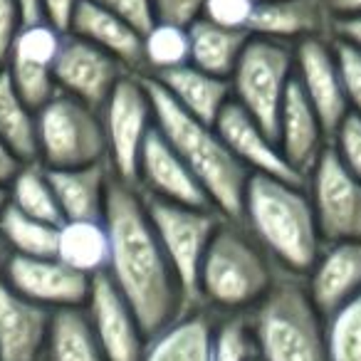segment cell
<instances>
[{
	"mask_svg": "<svg viewBox=\"0 0 361 361\" xmlns=\"http://www.w3.org/2000/svg\"><path fill=\"white\" fill-rule=\"evenodd\" d=\"M334 50H336V60H339L341 80H344L349 111L361 116V50L344 40H336V37H334Z\"/></svg>",
	"mask_w": 361,
	"mask_h": 361,
	"instance_id": "d590c367",
	"label": "cell"
},
{
	"mask_svg": "<svg viewBox=\"0 0 361 361\" xmlns=\"http://www.w3.org/2000/svg\"><path fill=\"white\" fill-rule=\"evenodd\" d=\"M87 312L106 361H141L149 336L136 312L131 310V305L116 290L106 272L92 277Z\"/></svg>",
	"mask_w": 361,
	"mask_h": 361,
	"instance_id": "9a60e30c",
	"label": "cell"
},
{
	"mask_svg": "<svg viewBox=\"0 0 361 361\" xmlns=\"http://www.w3.org/2000/svg\"><path fill=\"white\" fill-rule=\"evenodd\" d=\"M188 37H191V65L216 77L231 80L240 60V52L250 40V32L218 25L201 16L188 25Z\"/></svg>",
	"mask_w": 361,
	"mask_h": 361,
	"instance_id": "484cf974",
	"label": "cell"
},
{
	"mask_svg": "<svg viewBox=\"0 0 361 361\" xmlns=\"http://www.w3.org/2000/svg\"><path fill=\"white\" fill-rule=\"evenodd\" d=\"M257 3H260V0H257Z\"/></svg>",
	"mask_w": 361,
	"mask_h": 361,
	"instance_id": "f907efd6",
	"label": "cell"
},
{
	"mask_svg": "<svg viewBox=\"0 0 361 361\" xmlns=\"http://www.w3.org/2000/svg\"><path fill=\"white\" fill-rule=\"evenodd\" d=\"M0 139L25 164L37 161V114L20 99L6 67H0Z\"/></svg>",
	"mask_w": 361,
	"mask_h": 361,
	"instance_id": "83f0119b",
	"label": "cell"
},
{
	"mask_svg": "<svg viewBox=\"0 0 361 361\" xmlns=\"http://www.w3.org/2000/svg\"><path fill=\"white\" fill-rule=\"evenodd\" d=\"M99 111L104 121L111 173L114 178L136 186L141 146L154 126V106L144 85V75L129 72L121 77Z\"/></svg>",
	"mask_w": 361,
	"mask_h": 361,
	"instance_id": "9c48e42d",
	"label": "cell"
},
{
	"mask_svg": "<svg viewBox=\"0 0 361 361\" xmlns=\"http://www.w3.org/2000/svg\"><path fill=\"white\" fill-rule=\"evenodd\" d=\"M37 161L45 169H75L109 161L102 111L57 92L37 111Z\"/></svg>",
	"mask_w": 361,
	"mask_h": 361,
	"instance_id": "8992f818",
	"label": "cell"
},
{
	"mask_svg": "<svg viewBox=\"0 0 361 361\" xmlns=\"http://www.w3.org/2000/svg\"><path fill=\"white\" fill-rule=\"evenodd\" d=\"M42 361H106L87 305L52 310Z\"/></svg>",
	"mask_w": 361,
	"mask_h": 361,
	"instance_id": "d4e9b609",
	"label": "cell"
},
{
	"mask_svg": "<svg viewBox=\"0 0 361 361\" xmlns=\"http://www.w3.org/2000/svg\"><path fill=\"white\" fill-rule=\"evenodd\" d=\"M206 0H156V20L176 23V25H191L201 18Z\"/></svg>",
	"mask_w": 361,
	"mask_h": 361,
	"instance_id": "60d3db41",
	"label": "cell"
},
{
	"mask_svg": "<svg viewBox=\"0 0 361 361\" xmlns=\"http://www.w3.org/2000/svg\"><path fill=\"white\" fill-rule=\"evenodd\" d=\"M247 319L257 361H329L326 319L310 300L305 275L277 267L275 282Z\"/></svg>",
	"mask_w": 361,
	"mask_h": 361,
	"instance_id": "5b68a950",
	"label": "cell"
},
{
	"mask_svg": "<svg viewBox=\"0 0 361 361\" xmlns=\"http://www.w3.org/2000/svg\"><path fill=\"white\" fill-rule=\"evenodd\" d=\"M136 188L149 193V196L161 198V201L180 203V206L216 208L203 183L196 178V173L188 169V164L180 159L178 151L169 144V139L161 134L156 124L151 126L144 146H141Z\"/></svg>",
	"mask_w": 361,
	"mask_h": 361,
	"instance_id": "5bb4252c",
	"label": "cell"
},
{
	"mask_svg": "<svg viewBox=\"0 0 361 361\" xmlns=\"http://www.w3.org/2000/svg\"><path fill=\"white\" fill-rule=\"evenodd\" d=\"M57 233H60V226H52L47 221L27 216V213L18 211L13 203H8L6 213L0 216V235L6 238L13 255H27V257L55 255Z\"/></svg>",
	"mask_w": 361,
	"mask_h": 361,
	"instance_id": "f546056e",
	"label": "cell"
},
{
	"mask_svg": "<svg viewBox=\"0 0 361 361\" xmlns=\"http://www.w3.org/2000/svg\"><path fill=\"white\" fill-rule=\"evenodd\" d=\"M3 280L23 297L50 310L87 305L92 277L65 265L60 257H27L13 255L3 267Z\"/></svg>",
	"mask_w": 361,
	"mask_h": 361,
	"instance_id": "4fadbf2b",
	"label": "cell"
},
{
	"mask_svg": "<svg viewBox=\"0 0 361 361\" xmlns=\"http://www.w3.org/2000/svg\"><path fill=\"white\" fill-rule=\"evenodd\" d=\"M20 8H23V20H25V23L42 20L40 0H20Z\"/></svg>",
	"mask_w": 361,
	"mask_h": 361,
	"instance_id": "bcb514c9",
	"label": "cell"
},
{
	"mask_svg": "<svg viewBox=\"0 0 361 361\" xmlns=\"http://www.w3.org/2000/svg\"><path fill=\"white\" fill-rule=\"evenodd\" d=\"M255 6L257 0H206L201 16L218 23V25L247 30V23L255 13Z\"/></svg>",
	"mask_w": 361,
	"mask_h": 361,
	"instance_id": "74e56055",
	"label": "cell"
},
{
	"mask_svg": "<svg viewBox=\"0 0 361 361\" xmlns=\"http://www.w3.org/2000/svg\"><path fill=\"white\" fill-rule=\"evenodd\" d=\"M82 0H40V13L42 20H47L52 27L60 32H70L72 18Z\"/></svg>",
	"mask_w": 361,
	"mask_h": 361,
	"instance_id": "b9f144b4",
	"label": "cell"
},
{
	"mask_svg": "<svg viewBox=\"0 0 361 361\" xmlns=\"http://www.w3.org/2000/svg\"><path fill=\"white\" fill-rule=\"evenodd\" d=\"M331 16L341 18V16H359L361 13V0H326Z\"/></svg>",
	"mask_w": 361,
	"mask_h": 361,
	"instance_id": "f6af8a7d",
	"label": "cell"
},
{
	"mask_svg": "<svg viewBox=\"0 0 361 361\" xmlns=\"http://www.w3.org/2000/svg\"><path fill=\"white\" fill-rule=\"evenodd\" d=\"M65 265L94 277L109 267V235L104 221H65L57 233V250Z\"/></svg>",
	"mask_w": 361,
	"mask_h": 361,
	"instance_id": "4316f807",
	"label": "cell"
},
{
	"mask_svg": "<svg viewBox=\"0 0 361 361\" xmlns=\"http://www.w3.org/2000/svg\"><path fill=\"white\" fill-rule=\"evenodd\" d=\"M94 3L124 18L139 32H146L156 23V0H94Z\"/></svg>",
	"mask_w": 361,
	"mask_h": 361,
	"instance_id": "f35d334b",
	"label": "cell"
},
{
	"mask_svg": "<svg viewBox=\"0 0 361 361\" xmlns=\"http://www.w3.org/2000/svg\"><path fill=\"white\" fill-rule=\"evenodd\" d=\"M307 183L250 173L240 221L277 267L307 275L322 250V235Z\"/></svg>",
	"mask_w": 361,
	"mask_h": 361,
	"instance_id": "7a4b0ae2",
	"label": "cell"
},
{
	"mask_svg": "<svg viewBox=\"0 0 361 361\" xmlns=\"http://www.w3.org/2000/svg\"><path fill=\"white\" fill-rule=\"evenodd\" d=\"M52 75L60 92L77 97L94 109H102L116 82L129 75V70L116 57L87 42L85 37L65 32L57 60L52 65Z\"/></svg>",
	"mask_w": 361,
	"mask_h": 361,
	"instance_id": "7c38bea8",
	"label": "cell"
},
{
	"mask_svg": "<svg viewBox=\"0 0 361 361\" xmlns=\"http://www.w3.org/2000/svg\"><path fill=\"white\" fill-rule=\"evenodd\" d=\"M326 144L329 139H326L314 106L310 104L302 87L292 77L280 109V121H277V146H280L282 156L297 173L307 178Z\"/></svg>",
	"mask_w": 361,
	"mask_h": 361,
	"instance_id": "ffe728a7",
	"label": "cell"
},
{
	"mask_svg": "<svg viewBox=\"0 0 361 361\" xmlns=\"http://www.w3.org/2000/svg\"><path fill=\"white\" fill-rule=\"evenodd\" d=\"M8 191H11V203L18 211L27 213L32 218H40V221H47L52 226L65 223L55 188L50 183V176H47V169L40 161H30V164L23 166L16 178H13V183L8 186Z\"/></svg>",
	"mask_w": 361,
	"mask_h": 361,
	"instance_id": "f1b7e54d",
	"label": "cell"
},
{
	"mask_svg": "<svg viewBox=\"0 0 361 361\" xmlns=\"http://www.w3.org/2000/svg\"><path fill=\"white\" fill-rule=\"evenodd\" d=\"M8 257H11V247H8L6 238L0 235V275H3V267H6Z\"/></svg>",
	"mask_w": 361,
	"mask_h": 361,
	"instance_id": "7dc6e473",
	"label": "cell"
},
{
	"mask_svg": "<svg viewBox=\"0 0 361 361\" xmlns=\"http://www.w3.org/2000/svg\"><path fill=\"white\" fill-rule=\"evenodd\" d=\"M295 77V45L250 35L231 75L233 102L277 141V121Z\"/></svg>",
	"mask_w": 361,
	"mask_h": 361,
	"instance_id": "52a82bcc",
	"label": "cell"
},
{
	"mask_svg": "<svg viewBox=\"0 0 361 361\" xmlns=\"http://www.w3.org/2000/svg\"><path fill=\"white\" fill-rule=\"evenodd\" d=\"M216 129L228 144V149L238 156V161L250 173L275 176V178L292 180V183H307L305 176L297 173L285 161L277 141L238 102H228L226 109L218 116Z\"/></svg>",
	"mask_w": 361,
	"mask_h": 361,
	"instance_id": "2e32d148",
	"label": "cell"
},
{
	"mask_svg": "<svg viewBox=\"0 0 361 361\" xmlns=\"http://www.w3.org/2000/svg\"><path fill=\"white\" fill-rule=\"evenodd\" d=\"M329 361H361V292L326 317Z\"/></svg>",
	"mask_w": 361,
	"mask_h": 361,
	"instance_id": "1f68e13d",
	"label": "cell"
},
{
	"mask_svg": "<svg viewBox=\"0 0 361 361\" xmlns=\"http://www.w3.org/2000/svg\"><path fill=\"white\" fill-rule=\"evenodd\" d=\"M65 221H104L106 196L111 186L109 161L75 169H47Z\"/></svg>",
	"mask_w": 361,
	"mask_h": 361,
	"instance_id": "603a6c76",
	"label": "cell"
},
{
	"mask_svg": "<svg viewBox=\"0 0 361 361\" xmlns=\"http://www.w3.org/2000/svg\"><path fill=\"white\" fill-rule=\"evenodd\" d=\"M255 359V341H252L247 312L218 317L213 361H252Z\"/></svg>",
	"mask_w": 361,
	"mask_h": 361,
	"instance_id": "e575fe53",
	"label": "cell"
},
{
	"mask_svg": "<svg viewBox=\"0 0 361 361\" xmlns=\"http://www.w3.org/2000/svg\"><path fill=\"white\" fill-rule=\"evenodd\" d=\"M188 62H191L188 25L156 20L144 32V75H159Z\"/></svg>",
	"mask_w": 361,
	"mask_h": 361,
	"instance_id": "4dcf8cb0",
	"label": "cell"
},
{
	"mask_svg": "<svg viewBox=\"0 0 361 361\" xmlns=\"http://www.w3.org/2000/svg\"><path fill=\"white\" fill-rule=\"evenodd\" d=\"M275 275V260L252 238L245 223L223 216L201 262L198 300L218 317L250 312L267 295Z\"/></svg>",
	"mask_w": 361,
	"mask_h": 361,
	"instance_id": "277c9868",
	"label": "cell"
},
{
	"mask_svg": "<svg viewBox=\"0 0 361 361\" xmlns=\"http://www.w3.org/2000/svg\"><path fill=\"white\" fill-rule=\"evenodd\" d=\"M329 144L334 146V151L339 154L341 164H344L356 178H361V116L349 111Z\"/></svg>",
	"mask_w": 361,
	"mask_h": 361,
	"instance_id": "8d00e7d4",
	"label": "cell"
},
{
	"mask_svg": "<svg viewBox=\"0 0 361 361\" xmlns=\"http://www.w3.org/2000/svg\"><path fill=\"white\" fill-rule=\"evenodd\" d=\"M334 16L326 0H260L247 32L297 45L307 37H331Z\"/></svg>",
	"mask_w": 361,
	"mask_h": 361,
	"instance_id": "d6986e66",
	"label": "cell"
},
{
	"mask_svg": "<svg viewBox=\"0 0 361 361\" xmlns=\"http://www.w3.org/2000/svg\"><path fill=\"white\" fill-rule=\"evenodd\" d=\"M252 361H257V359H252Z\"/></svg>",
	"mask_w": 361,
	"mask_h": 361,
	"instance_id": "681fc988",
	"label": "cell"
},
{
	"mask_svg": "<svg viewBox=\"0 0 361 361\" xmlns=\"http://www.w3.org/2000/svg\"><path fill=\"white\" fill-rule=\"evenodd\" d=\"M295 80L310 99V104L314 106L326 139L331 141L344 116L349 114L334 37H307V40L297 42Z\"/></svg>",
	"mask_w": 361,
	"mask_h": 361,
	"instance_id": "8fae6325",
	"label": "cell"
},
{
	"mask_svg": "<svg viewBox=\"0 0 361 361\" xmlns=\"http://www.w3.org/2000/svg\"><path fill=\"white\" fill-rule=\"evenodd\" d=\"M8 203H11V191H8V186H0V216L6 213Z\"/></svg>",
	"mask_w": 361,
	"mask_h": 361,
	"instance_id": "c3c4849f",
	"label": "cell"
},
{
	"mask_svg": "<svg viewBox=\"0 0 361 361\" xmlns=\"http://www.w3.org/2000/svg\"><path fill=\"white\" fill-rule=\"evenodd\" d=\"M305 282L319 314H334L361 292V243H324Z\"/></svg>",
	"mask_w": 361,
	"mask_h": 361,
	"instance_id": "ac0fdd59",
	"label": "cell"
},
{
	"mask_svg": "<svg viewBox=\"0 0 361 361\" xmlns=\"http://www.w3.org/2000/svg\"><path fill=\"white\" fill-rule=\"evenodd\" d=\"M72 35L102 47L134 75H144V32L94 0H82L70 25Z\"/></svg>",
	"mask_w": 361,
	"mask_h": 361,
	"instance_id": "7402d4cb",
	"label": "cell"
},
{
	"mask_svg": "<svg viewBox=\"0 0 361 361\" xmlns=\"http://www.w3.org/2000/svg\"><path fill=\"white\" fill-rule=\"evenodd\" d=\"M25 166V161L0 139V186H11L13 178L18 176V171Z\"/></svg>",
	"mask_w": 361,
	"mask_h": 361,
	"instance_id": "ee69618b",
	"label": "cell"
},
{
	"mask_svg": "<svg viewBox=\"0 0 361 361\" xmlns=\"http://www.w3.org/2000/svg\"><path fill=\"white\" fill-rule=\"evenodd\" d=\"M6 72L11 77L13 87L20 94V99L30 106L32 111H40L52 97L57 94V82L52 75V67H40V65H27V62H16L8 60Z\"/></svg>",
	"mask_w": 361,
	"mask_h": 361,
	"instance_id": "836d02e7",
	"label": "cell"
},
{
	"mask_svg": "<svg viewBox=\"0 0 361 361\" xmlns=\"http://www.w3.org/2000/svg\"><path fill=\"white\" fill-rule=\"evenodd\" d=\"M62 37H65V32L52 27L47 20L23 23V27L18 30L16 40L11 45V52H8V60L52 67L57 60V52H60Z\"/></svg>",
	"mask_w": 361,
	"mask_h": 361,
	"instance_id": "d6a6232c",
	"label": "cell"
},
{
	"mask_svg": "<svg viewBox=\"0 0 361 361\" xmlns=\"http://www.w3.org/2000/svg\"><path fill=\"white\" fill-rule=\"evenodd\" d=\"M216 326V312L203 305L188 307L146 339L141 361H213Z\"/></svg>",
	"mask_w": 361,
	"mask_h": 361,
	"instance_id": "44dd1931",
	"label": "cell"
},
{
	"mask_svg": "<svg viewBox=\"0 0 361 361\" xmlns=\"http://www.w3.org/2000/svg\"><path fill=\"white\" fill-rule=\"evenodd\" d=\"M23 23L25 20H23L20 0H0V67L6 65L8 52Z\"/></svg>",
	"mask_w": 361,
	"mask_h": 361,
	"instance_id": "ab89813d",
	"label": "cell"
},
{
	"mask_svg": "<svg viewBox=\"0 0 361 361\" xmlns=\"http://www.w3.org/2000/svg\"><path fill=\"white\" fill-rule=\"evenodd\" d=\"M331 37L344 40L349 45L361 50V13L359 16H341L334 18V27H331Z\"/></svg>",
	"mask_w": 361,
	"mask_h": 361,
	"instance_id": "7bdbcfd3",
	"label": "cell"
},
{
	"mask_svg": "<svg viewBox=\"0 0 361 361\" xmlns=\"http://www.w3.org/2000/svg\"><path fill=\"white\" fill-rule=\"evenodd\" d=\"M144 206L149 213L154 231L166 250L171 267L178 277L188 307H198V272L206 255V247L216 233L223 213L216 208L180 206V203L161 201L156 196L141 191Z\"/></svg>",
	"mask_w": 361,
	"mask_h": 361,
	"instance_id": "ba28073f",
	"label": "cell"
},
{
	"mask_svg": "<svg viewBox=\"0 0 361 361\" xmlns=\"http://www.w3.org/2000/svg\"><path fill=\"white\" fill-rule=\"evenodd\" d=\"M322 243H361V178H356L334 146L326 144L307 173Z\"/></svg>",
	"mask_w": 361,
	"mask_h": 361,
	"instance_id": "30bf717a",
	"label": "cell"
},
{
	"mask_svg": "<svg viewBox=\"0 0 361 361\" xmlns=\"http://www.w3.org/2000/svg\"><path fill=\"white\" fill-rule=\"evenodd\" d=\"M52 310L23 297L0 277V361H42Z\"/></svg>",
	"mask_w": 361,
	"mask_h": 361,
	"instance_id": "e0dca14e",
	"label": "cell"
},
{
	"mask_svg": "<svg viewBox=\"0 0 361 361\" xmlns=\"http://www.w3.org/2000/svg\"><path fill=\"white\" fill-rule=\"evenodd\" d=\"M176 102H178L188 114L196 119L206 121V124L216 126L221 111L233 99L231 80L226 77H216L211 72L198 70L196 65H180L173 70L151 75Z\"/></svg>",
	"mask_w": 361,
	"mask_h": 361,
	"instance_id": "cb8c5ba5",
	"label": "cell"
},
{
	"mask_svg": "<svg viewBox=\"0 0 361 361\" xmlns=\"http://www.w3.org/2000/svg\"><path fill=\"white\" fill-rule=\"evenodd\" d=\"M144 85L149 90L154 124L159 131L196 173L213 206L226 218H240L250 171L228 149L216 126L188 114L151 75H144Z\"/></svg>",
	"mask_w": 361,
	"mask_h": 361,
	"instance_id": "3957f363",
	"label": "cell"
},
{
	"mask_svg": "<svg viewBox=\"0 0 361 361\" xmlns=\"http://www.w3.org/2000/svg\"><path fill=\"white\" fill-rule=\"evenodd\" d=\"M104 228L109 235L106 275L151 336L188 310V302L134 183L111 178Z\"/></svg>",
	"mask_w": 361,
	"mask_h": 361,
	"instance_id": "6da1fadb",
	"label": "cell"
}]
</instances>
